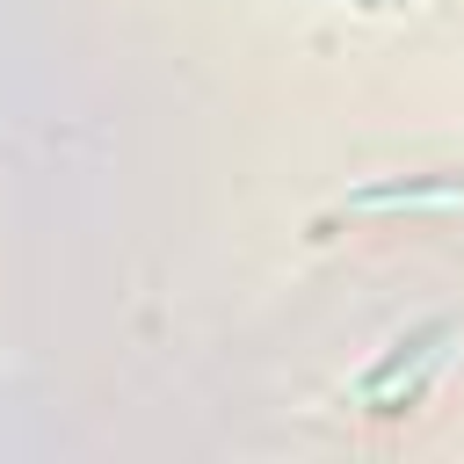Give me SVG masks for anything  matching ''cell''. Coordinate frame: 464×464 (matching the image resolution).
Listing matches in <instances>:
<instances>
[{
	"instance_id": "6da1fadb",
	"label": "cell",
	"mask_w": 464,
	"mask_h": 464,
	"mask_svg": "<svg viewBox=\"0 0 464 464\" xmlns=\"http://www.w3.org/2000/svg\"><path fill=\"white\" fill-rule=\"evenodd\" d=\"M442 334H450V319H428L420 334H406V341H399V348H392L384 362H370V377H362V392H384V384H392V377H399L406 362H420V355H428V348H435Z\"/></svg>"
},
{
	"instance_id": "7a4b0ae2",
	"label": "cell",
	"mask_w": 464,
	"mask_h": 464,
	"mask_svg": "<svg viewBox=\"0 0 464 464\" xmlns=\"http://www.w3.org/2000/svg\"><path fill=\"white\" fill-rule=\"evenodd\" d=\"M450 188H464L457 174H406V181H377V188H362V203H399V196H450Z\"/></svg>"
}]
</instances>
